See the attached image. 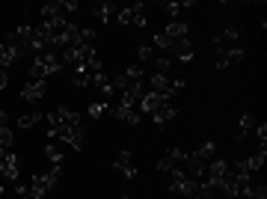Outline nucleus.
I'll return each mask as SVG.
<instances>
[{
  "label": "nucleus",
  "mask_w": 267,
  "mask_h": 199,
  "mask_svg": "<svg viewBox=\"0 0 267 199\" xmlns=\"http://www.w3.org/2000/svg\"><path fill=\"white\" fill-rule=\"evenodd\" d=\"M63 60H60V51H45L39 54L33 63V80H48V74H57L63 71Z\"/></svg>",
  "instance_id": "obj_1"
},
{
  "label": "nucleus",
  "mask_w": 267,
  "mask_h": 199,
  "mask_svg": "<svg viewBox=\"0 0 267 199\" xmlns=\"http://www.w3.org/2000/svg\"><path fill=\"white\" fill-rule=\"evenodd\" d=\"M48 137H57V140H66L74 152L83 149V140H86V128L83 125H68V128H48Z\"/></svg>",
  "instance_id": "obj_2"
},
{
  "label": "nucleus",
  "mask_w": 267,
  "mask_h": 199,
  "mask_svg": "<svg viewBox=\"0 0 267 199\" xmlns=\"http://www.w3.org/2000/svg\"><path fill=\"white\" fill-rule=\"evenodd\" d=\"M119 24H137V27H146L149 24V18H146V12H143V3H134L128 9H119Z\"/></svg>",
  "instance_id": "obj_3"
},
{
  "label": "nucleus",
  "mask_w": 267,
  "mask_h": 199,
  "mask_svg": "<svg viewBox=\"0 0 267 199\" xmlns=\"http://www.w3.org/2000/svg\"><path fill=\"white\" fill-rule=\"evenodd\" d=\"M92 15L98 18L101 24H110V21L119 15V6H116V3H110V0H101V3L92 6Z\"/></svg>",
  "instance_id": "obj_4"
},
{
  "label": "nucleus",
  "mask_w": 267,
  "mask_h": 199,
  "mask_svg": "<svg viewBox=\"0 0 267 199\" xmlns=\"http://www.w3.org/2000/svg\"><path fill=\"white\" fill-rule=\"evenodd\" d=\"M45 92H48V80H30V83H24L21 98L24 101H42Z\"/></svg>",
  "instance_id": "obj_5"
},
{
  "label": "nucleus",
  "mask_w": 267,
  "mask_h": 199,
  "mask_svg": "<svg viewBox=\"0 0 267 199\" xmlns=\"http://www.w3.org/2000/svg\"><path fill=\"white\" fill-rule=\"evenodd\" d=\"M0 175L9 178V181H18V158L12 152H3V158H0Z\"/></svg>",
  "instance_id": "obj_6"
},
{
  "label": "nucleus",
  "mask_w": 267,
  "mask_h": 199,
  "mask_svg": "<svg viewBox=\"0 0 267 199\" xmlns=\"http://www.w3.org/2000/svg\"><path fill=\"white\" fill-rule=\"evenodd\" d=\"M18 57H24V51H21V48H15L12 42H3V45H0V68H3V71L12 66Z\"/></svg>",
  "instance_id": "obj_7"
},
{
  "label": "nucleus",
  "mask_w": 267,
  "mask_h": 199,
  "mask_svg": "<svg viewBox=\"0 0 267 199\" xmlns=\"http://www.w3.org/2000/svg\"><path fill=\"white\" fill-rule=\"evenodd\" d=\"M113 116L116 119H125L128 125H140L143 122V113H137V107H131V104H116L113 107Z\"/></svg>",
  "instance_id": "obj_8"
},
{
  "label": "nucleus",
  "mask_w": 267,
  "mask_h": 199,
  "mask_svg": "<svg viewBox=\"0 0 267 199\" xmlns=\"http://www.w3.org/2000/svg\"><path fill=\"white\" fill-rule=\"evenodd\" d=\"M164 104H167V98H164V95H158V92H146V95L140 98V104H137V107H140L143 113H149V116H152V113H155L158 107H164Z\"/></svg>",
  "instance_id": "obj_9"
},
{
  "label": "nucleus",
  "mask_w": 267,
  "mask_h": 199,
  "mask_svg": "<svg viewBox=\"0 0 267 199\" xmlns=\"http://www.w3.org/2000/svg\"><path fill=\"white\" fill-rule=\"evenodd\" d=\"M169 54H175L181 63H190V60H193V45H190V39H178V42H172Z\"/></svg>",
  "instance_id": "obj_10"
},
{
  "label": "nucleus",
  "mask_w": 267,
  "mask_h": 199,
  "mask_svg": "<svg viewBox=\"0 0 267 199\" xmlns=\"http://www.w3.org/2000/svg\"><path fill=\"white\" fill-rule=\"evenodd\" d=\"M175 116H178V107H175V104H164V107H158V110H155V113H152V119H155V125H158V128H164V122H169V119H175Z\"/></svg>",
  "instance_id": "obj_11"
},
{
  "label": "nucleus",
  "mask_w": 267,
  "mask_h": 199,
  "mask_svg": "<svg viewBox=\"0 0 267 199\" xmlns=\"http://www.w3.org/2000/svg\"><path fill=\"white\" fill-rule=\"evenodd\" d=\"M229 169H232V164H229V161H223V158H214V161L208 164V181H217V178L229 175Z\"/></svg>",
  "instance_id": "obj_12"
},
{
  "label": "nucleus",
  "mask_w": 267,
  "mask_h": 199,
  "mask_svg": "<svg viewBox=\"0 0 267 199\" xmlns=\"http://www.w3.org/2000/svg\"><path fill=\"white\" fill-rule=\"evenodd\" d=\"M116 169H122V175L125 178H137V166L131 164V152H119V158L113 161Z\"/></svg>",
  "instance_id": "obj_13"
},
{
  "label": "nucleus",
  "mask_w": 267,
  "mask_h": 199,
  "mask_svg": "<svg viewBox=\"0 0 267 199\" xmlns=\"http://www.w3.org/2000/svg\"><path fill=\"white\" fill-rule=\"evenodd\" d=\"M187 33H190V30H187V24H184V21H172V24H169L167 30H164V36H167L169 42H178V39H187Z\"/></svg>",
  "instance_id": "obj_14"
},
{
  "label": "nucleus",
  "mask_w": 267,
  "mask_h": 199,
  "mask_svg": "<svg viewBox=\"0 0 267 199\" xmlns=\"http://www.w3.org/2000/svg\"><path fill=\"white\" fill-rule=\"evenodd\" d=\"M255 125H258V119H255L252 113H246V116L240 119V128H237V143H243L246 134H249V128H255Z\"/></svg>",
  "instance_id": "obj_15"
},
{
  "label": "nucleus",
  "mask_w": 267,
  "mask_h": 199,
  "mask_svg": "<svg viewBox=\"0 0 267 199\" xmlns=\"http://www.w3.org/2000/svg\"><path fill=\"white\" fill-rule=\"evenodd\" d=\"M45 119V113L42 110H33V113H27V116H18V128H33Z\"/></svg>",
  "instance_id": "obj_16"
},
{
  "label": "nucleus",
  "mask_w": 267,
  "mask_h": 199,
  "mask_svg": "<svg viewBox=\"0 0 267 199\" xmlns=\"http://www.w3.org/2000/svg\"><path fill=\"white\" fill-rule=\"evenodd\" d=\"M60 15H63L60 0H57V3H45V6H42V21H54V18H60Z\"/></svg>",
  "instance_id": "obj_17"
},
{
  "label": "nucleus",
  "mask_w": 267,
  "mask_h": 199,
  "mask_svg": "<svg viewBox=\"0 0 267 199\" xmlns=\"http://www.w3.org/2000/svg\"><path fill=\"white\" fill-rule=\"evenodd\" d=\"M187 166H190V175H193V181H196V178H202V175L208 172V164H205V161H199V158H193V155L187 158Z\"/></svg>",
  "instance_id": "obj_18"
},
{
  "label": "nucleus",
  "mask_w": 267,
  "mask_h": 199,
  "mask_svg": "<svg viewBox=\"0 0 267 199\" xmlns=\"http://www.w3.org/2000/svg\"><path fill=\"white\" fill-rule=\"evenodd\" d=\"M214 152H217V146L208 140V143H202L199 152H193V158H199V161H208V158H214Z\"/></svg>",
  "instance_id": "obj_19"
},
{
  "label": "nucleus",
  "mask_w": 267,
  "mask_h": 199,
  "mask_svg": "<svg viewBox=\"0 0 267 199\" xmlns=\"http://www.w3.org/2000/svg\"><path fill=\"white\" fill-rule=\"evenodd\" d=\"M107 110H110V104H104V101H95V104H89V107H86V113H89L92 119H101Z\"/></svg>",
  "instance_id": "obj_20"
},
{
  "label": "nucleus",
  "mask_w": 267,
  "mask_h": 199,
  "mask_svg": "<svg viewBox=\"0 0 267 199\" xmlns=\"http://www.w3.org/2000/svg\"><path fill=\"white\" fill-rule=\"evenodd\" d=\"M45 155H48V161L54 166H63V152H60L57 146H45Z\"/></svg>",
  "instance_id": "obj_21"
},
{
  "label": "nucleus",
  "mask_w": 267,
  "mask_h": 199,
  "mask_svg": "<svg viewBox=\"0 0 267 199\" xmlns=\"http://www.w3.org/2000/svg\"><path fill=\"white\" fill-rule=\"evenodd\" d=\"M71 83H74L77 89H86V86L92 83V74H83V71H74V77H71Z\"/></svg>",
  "instance_id": "obj_22"
},
{
  "label": "nucleus",
  "mask_w": 267,
  "mask_h": 199,
  "mask_svg": "<svg viewBox=\"0 0 267 199\" xmlns=\"http://www.w3.org/2000/svg\"><path fill=\"white\" fill-rule=\"evenodd\" d=\"M184 89V77H175V80H169V89H167V101L169 98H175L178 92Z\"/></svg>",
  "instance_id": "obj_23"
},
{
  "label": "nucleus",
  "mask_w": 267,
  "mask_h": 199,
  "mask_svg": "<svg viewBox=\"0 0 267 199\" xmlns=\"http://www.w3.org/2000/svg\"><path fill=\"white\" fill-rule=\"evenodd\" d=\"M143 71H146V66H143V63H134V66H128L125 77H128V80H140V77H143Z\"/></svg>",
  "instance_id": "obj_24"
},
{
  "label": "nucleus",
  "mask_w": 267,
  "mask_h": 199,
  "mask_svg": "<svg viewBox=\"0 0 267 199\" xmlns=\"http://www.w3.org/2000/svg\"><path fill=\"white\" fill-rule=\"evenodd\" d=\"M0 149H3V152L12 149V131H9V128H0Z\"/></svg>",
  "instance_id": "obj_25"
},
{
  "label": "nucleus",
  "mask_w": 267,
  "mask_h": 199,
  "mask_svg": "<svg viewBox=\"0 0 267 199\" xmlns=\"http://www.w3.org/2000/svg\"><path fill=\"white\" fill-rule=\"evenodd\" d=\"M237 36H240V30H237V27H226V30H223V36H217V45H220L223 39H229V42H237Z\"/></svg>",
  "instance_id": "obj_26"
},
{
  "label": "nucleus",
  "mask_w": 267,
  "mask_h": 199,
  "mask_svg": "<svg viewBox=\"0 0 267 199\" xmlns=\"http://www.w3.org/2000/svg\"><path fill=\"white\" fill-rule=\"evenodd\" d=\"M155 57V45H140V63L146 66V60Z\"/></svg>",
  "instance_id": "obj_27"
},
{
  "label": "nucleus",
  "mask_w": 267,
  "mask_h": 199,
  "mask_svg": "<svg viewBox=\"0 0 267 199\" xmlns=\"http://www.w3.org/2000/svg\"><path fill=\"white\" fill-rule=\"evenodd\" d=\"M226 57H229V63H240L246 54H243L240 48H226Z\"/></svg>",
  "instance_id": "obj_28"
},
{
  "label": "nucleus",
  "mask_w": 267,
  "mask_h": 199,
  "mask_svg": "<svg viewBox=\"0 0 267 199\" xmlns=\"http://www.w3.org/2000/svg\"><path fill=\"white\" fill-rule=\"evenodd\" d=\"M167 9H169V15H181L184 9H193V3H169Z\"/></svg>",
  "instance_id": "obj_29"
},
{
  "label": "nucleus",
  "mask_w": 267,
  "mask_h": 199,
  "mask_svg": "<svg viewBox=\"0 0 267 199\" xmlns=\"http://www.w3.org/2000/svg\"><path fill=\"white\" fill-rule=\"evenodd\" d=\"M60 6H63V15H71L74 9H80V3H77V0H60Z\"/></svg>",
  "instance_id": "obj_30"
},
{
  "label": "nucleus",
  "mask_w": 267,
  "mask_h": 199,
  "mask_svg": "<svg viewBox=\"0 0 267 199\" xmlns=\"http://www.w3.org/2000/svg\"><path fill=\"white\" fill-rule=\"evenodd\" d=\"M169 68H172V60H169V57H161V60H158V74H167Z\"/></svg>",
  "instance_id": "obj_31"
},
{
  "label": "nucleus",
  "mask_w": 267,
  "mask_h": 199,
  "mask_svg": "<svg viewBox=\"0 0 267 199\" xmlns=\"http://www.w3.org/2000/svg\"><path fill=\"white\" fill-rule=\"evenodd\" d=\"M255 134H258V143L267 146V125H264V122H258V125H255Z\"/></svg>",
  "instance_id": "obj_32"
},
{
  "label": "nucleus",
  "mask_w": 267,
  "mask_h": 199,
  "mask_svg": "<svg viewBox=\"0 0 267 199\" xmlns=\"http://www.w3.org/2000/svg\"><path fill=\"white\" fill-rule=\"evenodd\" d=\"M158 169H161V172H172V169H175V164L169 161V155H167V158H161V161H158Z\"/></svg>",
  "instance_id": "obj_33"
},
{
  "label": "nucleus",
  "mask_w": 267,
  "mask_h": 199,
  "mask_svg": "<svg viewBox=\"0 0 267 199\" xmlns=\"http://www.w3.org/2000/svg\"><path fill=\"white\" fill-rule=\"evenodd\" d=\"M155 48H167V51H169V48H172V42H169L164 33H158V36H155Z\"/></svg>",
  "instance_id": "obj_34"
},
{
  "label": "nucleus",
  "mask_w": 267,
  "mask_h": 199,
  "mask_svg": "<svg viewBox=\"0 0 267 199\" xmlns=\"http://www.w3.org/2000/svg\"><path fill=\"white\" fill-rule=\"evenodd\" d=\"M6 86H9V71H3V68H0V92H3Z\"/></svg>",
  "instance_id": "obj_35"
},
{
  "label": "nucleus",
  "mask_w": 267,
  "mask_h": 199,
  "mask_svg": "<svg viewBox=\"0 0 267 199\" xmlns=\"http://www.w3.org/2000/svg\"><path fill=\"white\" fill-rule=\"evenodd\" d=\"M6 119H9V116H6V113L0 110V128H6Z\"/></svg>",
  "instance_id": "obj_36"
},
{
  "label": "nucleus",
  "mask_w": 267,
  "mask_h": 199,
  "mask_svg": "<svg viewBox=\"0 0 267 199\" xmlns=\"http://www.w3.org/2000/svg\"><path fill=\"white\" fill-rule=\"evenodd\" d=\"M122 199H128V196H122Z\"/></svg>",
  "instance_id": "obj_37"
}]
</instances>
